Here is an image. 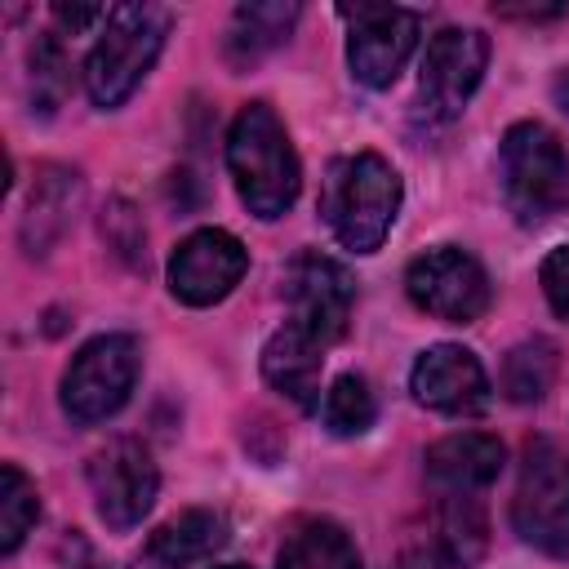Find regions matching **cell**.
Segmentation results:
<instances>
[{
    "label": "cell",
    "mask_w": 569,
    "mask_h": 569,
    "mask_svg": "<svg viewBox=\"0 0 569 569\" xmlns=\"http://www.w3.org/2000/svg\"><path fill=\"white\" fill-rule=\"evenodd\" d=\"M538 284H542V293H547V307H551L560 320H569V244H560V249H551V253L542 258Z\"/></svg>",
    "instance_id": "d4e9b609"
},
{
    "label": "cell",
    "mask_w": 569,
    "mask_h": 569,
    "mask_svg": "<svg viewBox=\"0 0 569 569\" xmlns=\"http://www.w3.org/2000/svg\"><path fill=\"white\" fill-rule=\"evenodd\" d=\"M405 293L418 311L445 320V325H471L489 311V271L480 267L476 253L458 244H436L418 253L405 267Z\"/></svg>",
    "instance_id": "52a82bcc"
},
{
    "label": "cell",
    "mask_w": 569,
    "mask_h": 569,
    "mask_svg": "<svg viewBox=\"0 0 569 569\" xmlns=\"http://www.w3.org/2000/svg\"><path fill=\"white\" fill-rule=\"evenodd\" d=\"M244 271L249 249L222 227H200L169 253V293L187 307H213L244 280Z\"/></svg>",
    "instance_id": "7c38bea8"
},
{
    "label": "cell",
    "mask_w": 569,
    "mask_h": 569,
    "mask_svg": "<svg viewBox=\"0 0 569 569\" xmlns=\"http://www.w3.org/2000/svg\"><path fill=\"white\" fill-rule=\"evenodd\" d=\"M138 369H142V347L133 333L89 338L62 373V413L80 427L116 418L124 409V400L133 396Z\"/></svg>",
    "instance_id": "8992f818"
},
{
    "label": "cell",
    "mask_w": 569,
    "mask_h": 569,
    "mask_svg": "<svg viewBox=\"0 0 569 569\" xmlns=\"http://www.w3.org/2000/svg\"><path fill=\"white\" fill-rule=\"evenodd\" d=\"M218 569H249V565H218Z\"/></svg>",
    "instance_id": "f1b7e54d"
},
{
    "label": "cell",
    "mask_w": 569,
    "mask_h": 569,
    "mask_svg": "<svg viewBox=\"0 0 569 569\" xmlns=\"http://www.w3.org/2000/svg\"><path fill=\"white\" fill-rule=\"evenodd\" d=\"M40 520V493L18 462L0 467V556H13Z\"/></svg>",
    "instance_id": "7402d4cb"
},
{
    "label": "cell",
    "mask_w": 569,
    "mask_h": 569,
    "mask_svg": "<svg viewBox=\"0 0 569 569\" xmlns=\"http://www.w3.org/2000/svg\"><path fill=\"white\" fill-rule=\"evenodd\" d=\"M284 298L293 307L289 320L302 325L325 347H333L347 333V320L356 307V276L338 258H329L320 249H302L284 267Z\"/></svg>",
    "instance_id": "8fae6325"
},
{
    "label": "cell",
    "mask_w": 569,
    "mask_h": 569,
    "mask_svg": "<svg viewBox=\"0 0 569 569\" xmlns=\"http://www.w3.org/2000/svg\"><path fill=\"white\" fill-rule=\"evenodd\" d=\"M498 178L520 227H542L569 209V151L542 120H516L502 133Z\"/></svg>",
    "instance_id": "277c9868"
},
{
    "label": "cell",
    "mask_w": 569,
    "mask_h": 569,
    "mask_svg": "<svg viewBox=\"0 0 569 569\" xmlns=\"http://www.w3.org/2000/svg\"><path fill=\"white\" fill-rule=\"evenodd\" d=\"M227 173L253 218L276 222L293 209L302 191V164L280 116L267 102H244L236 111L227 129Z\"/></svg>",
    "instance_id": "6da1fadb"
},
{
    "label": "cell",
    "mask_w": 569,
    "mask_h": 569,
    "mask_svg": "<svg viewBox=\"0 0 569 569\" xmlns=\"http://www.w3.org/2000/svg\"><path fill=\"white\" fill-rule=\"evenodd\" d=\"M556 369H560V351L556 342L547 338H525L507 351L502 360V396L516 400V405H533L551 391L556 382Z\"/></svg>",
    "instance_id": "44dd1931"
},
{
    "label": "cell",
    "mask_w": 569,
    "mask_h": 569,
    "mask_svg": "<svg viewBox=\"0 0 569 569\" xmlns=\"http://www.w3.org/2000/svg\"><path fill=\"white\" fill-rule=\"evenodd\" d=\"M565 9L560 4H551V9H498V18H529V22H538V18H560Z\"/></svg>",
    "instance_id": "4316f807"
},
{
    "label": "cell",
    "mask_w": 569,
    "mask_h": 569,
    "mask_svg": "<svg viewBox=\"0 0 569 569\" xmlns=\"http://www.w3.org/2000/svg\"><path fill=\"white\" fill-rule=\"evenodd\" d=\"M302 18V4L293 0H267V4H240L231 13V27H227V40H222V53L231 67H253L262 62L271 49H280L293 31V22Z\"/></svg>",
    "instance_id": "ac0fdd59"
},
{
    "label": "cell",
    "mask_w": 569,
    "mask_h": 569,
    "mask_svg": "<svg viewBox=\"0 0 569 569\" xmlns=\"http://www.w3.org/2000/svg\"><path fill=\"white\" fill-rule=\"evenodd\" d=\"M436 547L445 565H476L489 547V520L480 498L471 493H445L440 516H436Z\"/></svg>",
    "instance_id": "ffe728a7"
},
{
    "label": "cell",
    "mask_w": 569,
    "mask_h": 569,
    "mask_svg": "<svg viewBox=\"0 0 569 569\" xmlns=\"http://www.w3.org/2000/svg\"><path fill=\"white\" fill-rule=\"evenodd\" d=\"M173 13L164 4H116L84 58V93L98 111H116L151 76Z\"/></svg>",
    "instance_id": "3957f363"
},
{
    "label": "cell",
    "mask_w": 569,
    "mask_h": 569,
    "mask_svg": "<svg viewBox=\"0 0 569 569\" xmlns=\"http://www.w3.org/2000/svg\"><path fill=\"white\" fill-rule=\"evenodd\" d=\"M409 391L422 409L436 413H480L489 405V373L476 351L458 342H436L413 360Z\"/></svg>",
    "instance_id": "4fadbf2b"
},
{
    "label": "cell",
    "mask_w": 569,
    "mask_h": 569,
    "mask_svg": "<svg viewBox=\"0 0 569 569\" xmlns=\"http://www.w3.org/2000/svg\"><path fill=\"white\" fill-rule=\"evenodd\" d=\"M27 67H31V111L40 116H53L71 89V62L62 53V40L53 31L36 36L31 40V53H27Z\"/></svg>",
    "instance_id": "603a6c76"
},
{
    "label": "cell",
    "mask_w": 569,
    "mask_h": 569,
    "mask_svg": "<svg viewBox=\"0 0 569 569\" xmlns=\"http://www.w3.org/2000/svg\"><path fill=\"white\" fill-rule=\"evenodd\" d=\"M49 13H53V22H58L67 36H80V31H89L93 22H107L111 9H102V4H53Z\"/></svg>",
    "instance_id": "484cf974"
},
{
    "label": "cell",
    "mask_w": 569,
    "mask_h": 569,
    "mask_svg": "<svg viewBox=\"0 0 569 569\" xmlns=\"http://www.w3.org/2000/svg\"><path fill=\"white\" fill-rule=\"evenodd\" d=\"M338 13L351 22L347 31L351 80L365 89H391L418 44L422 13L405 4H338Z\"/></svg>",
    "instance_id": "ba28073f"
},
{
    "label": "cell",
    "mask_w": 569,
    "mask_h": 569,
    "mask_svg": "<svg viewBox=\"0 0 569 569\" xmlns=\"http://www.w3.org/2000/svg\"><path fill=\"white\" fill-rule=\"evenodd\" d=\"M551 98H556V107L569 116V67L556 71V80H551Z\"/></svg>",
    "instance_id": "83f0119b"
},
{
    "label": "cell",
    "mask_w": 569,
    "mask_h": 569,
    "mask_svg": "<svg viewBox=\"0 0 569 569\" xmlns=\"http://www.w3.org/2000/svg\"><path fill=\"white\" fill-rule=\"evenodd\" d=\"M84 476H89V493H93V507H98V516H102L107 529H120L124 533V529L142 525V516L156 507L160 471H156L151 453L138 440H129V436L107 440L89 458Z\"/></svg>",
    "instance_id": "30bf717a"
},
{
    "label": "cell",
    "mask_w": 569,
    "mask_h": 569,
    "mask_svg": "<svg viewBox=\"0 0 569 569\" xmlns=\"http://www.w3.org/2000/svg\"><path fill=\"white\" fill-rule=\"evenodd\" d=\"M516 533L542 556H569V453L551 436H533L520 458L511 498Z\"/></svg>",
    "instance_id": "5b68a950"
},
{
    "label": "cell",
    "mask_w": 569,
    "mask_h": 569,
    "mask_svg": "<svg viewBox=\"0 0 569 569\" xmlns=\"http://www.w3.org/2000/svg\"><path fill=\"white\" fill-rule=\"evenodd\" d=\"M80 196H84V182L76 169L67 164H40L36 173V187H31V200H27V213H22V249L31 258H44L62 231L76 222V209H80Z\"/></svg>",
    "instance_id": "2e32d148"
},
{
    "label": "cell",
    "mask_w": 569,
    "mask_h": 569,
    "mask_svg": "<svg viewBox=\"0 0 569 569\" xmlns=\"http://www.w3.org/2000/svg\"><path fill=\"white\" fill-rule=\"evenodd\" d=\"M320 413H325V427L333 436H365L373 427V418H378V396L360 373H342L325 391Z\"/></svg>",
    "instance_id": "cb8c5ba5"
},
{
    "label": "cell",
    "mask_w": 569,
    "mask_h": 569,
    "mask_svg": "<svg viewBox=\"0 0 569 569\" xmlns=\"http://www.w3.org/2000/svg\"><path fill=\"white\" fill-rule=\"evenodd\" d=\"M222 547H227V520L218 511L191 507L151 533L147 556L156 569H191V565L213 560V551H222Z\"/></svg>",
    "instance_id": "e0dca14e"
},
{
    "label": "cell",
    "mask_w": 569,
    "mask_h": 569,
    "mask_svg": "<svg viewBox=\"0 0 569 569\" xmlns=\"http://www.w3.org/2000/svg\"><path fill=\"white\" fill-rule=\"evenodd\" d=\"M422 462L431 485H440L445 493H476L498 480L507 449L498 436H485V431H449L427 449Z\"/></svg>",
    "instance_id": "9a60e30c"
},
{
    "label": "cell",
    "mask_w": 569,
    "mask_h": 569,
    "mask_svg": "<svg viewBox=\"0 0 569 569\" xmlns=\"http://www.w3.org/2000/svg\"><path fill=\"white\" fill-rule=\"evenodd\" d=\"M400 196H405L400 173L378 151L338 156L325 169L320 218L329 222V231L338 236L342 249L378 253L387 231H391V222H396V213H400Z\"/></svg>",
    "instance_id": "7a4b0ae2"
},
{
    "label": "cell",
    "mask_w": 569,
    "mask_h": 569,
    "mask_svg": "<svg viewBox=\"0 0 569 569\" xmlns=\"http://www.w3.org/2000/svg\"><path fill=\"white\" fill-rule=\"evenodd\" d=\"M276 569H360V551L351 533L333 520H302L284 533L276 551Z\"/></svg>",
    "instance_id": "d6986e66"
},
{
    "label": "cell",
    "mask_w": 569,
    "mask_h": 569,
    "mask_svg": "<svg viewBox=\"0 0 569 569\" xmlns=\"http://www.w3.org/2000/svg\"><path fill=\"white\" fill-rule=\"evenodd\" d=\"M489 67V36L476 27H445L431 36L418 71V107L427 120H453L480 89Z\"/></svg>",
    "instance_id": "9c48e42d"
},
{
    "label": "cell",
    "mask_w": 569,
    "mask_h": 569,
    "mask_svg": "<svg viewBox=\"0 0 569 569\" xmlns=\"http://www.w3.org/2000/svg\"><path fill=\"white\" fill-rule=\"evenodd\" d=\"M325 342L311 338L302 325L284 320L267 342H262V378L267 387H276L284 400H293L298 409H316L320 405V369H325Z\"/></svg>",
    "instance_id": "5bb4252c"
}]
</instances>
